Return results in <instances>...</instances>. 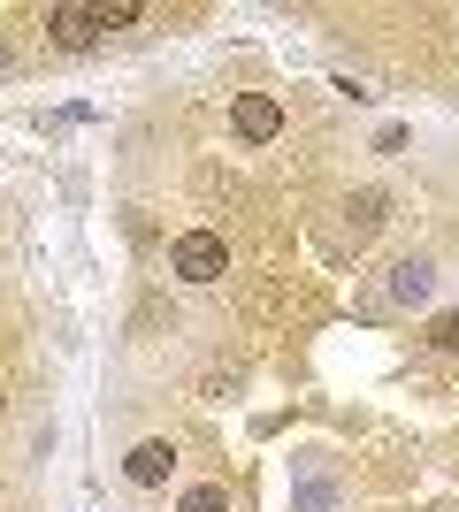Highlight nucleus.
I'll return each mask as SVG.
<instances>
[{
	"mask_svg": "<svg viewBox=\"0 0 459 512\" xmlns=\"http://www.w3.org/2000/svg\"><path fill=\"white\" fill-rule=\"evenodd\" d=\"M429 291H437V276H429V260H398V268H391V299H398V306H421Z\"/></svg>",
	"mask_w": 459,
	"mask_h": 512,
	"instance_id": "nucleus-5",
	"label": "nucleus"
},
{
	"mask_svg": "<svg viewBox=\"0 0 459 512\" xmlns=\"http://www.w3.org/2000/svg\"><path fill=\"white\" fill-rule=\"evenodd\" d=\"M46 31H54V46H92L100 39V8H46Z\"/></svg>",
	"mask_w": 459,
	"mask_h": 512,
	"instance_id": "nucleus-4",
	"label": "nucleus"
},
{
	"mask_svg": "<svg viewBox=\"0 0 459 512\" xmlns=\"http://www.w3.org/2000/svg\"><path fill=\"white\" fill-rule=\"evenodd\" d=\"M337 505V490H329V482H306V497H299V512H329Z\"/></svg>",
	"mask_w": 459,
	"mask_h": 512,
	"instance_id": "nucleus-10",
	"label": "nucleus"
},
{
	"mask_svg": "<svg viewBox=\"0 0 459 512\" xmlns=\"http://www.w3.org/2000/svg\"><path fill=\"white\" fill-rule=\"evenodd\" d=\"M176 512H230V490H222V482H199V490H184Z\"/></svg>",
	"mask_w": 459,
	"mask_h": 512,
	"instance_id": "nucleus-6",
	"label": "nucleus"
},
{
	"mask_svg": "<svg viewBox=\"0 0 459 512\" xmlns=\"http://www.w3.org/2000/svg\"><path fill=\"white\" fill-rule=\"evenodd\" d=\"M230 130H238L245 146L284 138V100H268V92H238V100H230Z\"/></svg>",
	"mask_w": 459,
	"mask_h": 512,
	"instance_id": "nucleus-2",
	"label": "nucleus"
},
{
	"mask_svg": "<svg viewBox=\"0 0 459 512\" xmlns=\"http://www.w3.org/2000/svg\"><path fill=\"white\" fill-rule=\"evenodd\" d=\"M352 214H360V230H375V222H383V192H360V199H352Z\"/></svg>",
	"mask_w": 459,
	"mask_h": 512,
	"instance_id": "nucleus-9",
	"label": "nucleus"
},
{
	"mask_svg": "<svg viewBox=\"0 0 459 512\" xmlns=\"http://www.w3.org/2000/svg\"><path fill=\"white\" fill-rule=\"evenodd\" d=\"M169 276H176V283H192V291L222 283V276H230V237H215V230H184V237L169 245Z\"/></svg>",
	"mask_w": 459,
	"mask_h": 512,
	"instance_id": "nucleus-1",
	"label": "nucleus"
},
{
	"mask_svg": "<svg viewBox=\"0 0 459 512\" xmlns=\"http://www.w3.org/2000/svg\"><path fill=\"white\" fill-rule=\"evenodd\" d=\"M429 344H437V352H459V314H437V321H429Z\"/></svg>",
	"mask_w": 459,
	"mask_h": 512,
	"instance_id": "nucleus-8",
	"label": "nucleus"
},
{
	"mask_svg": "<svg viewBox=\"0 0 459 512\" xmlns=\"http://www.w3.org/2000/svg\"><path fill=\"white\" fill-rule=\"evenodd\" d=\"M138 16H146V8H138V0H108V8H100V31H131Z\"/></svg>",
	"mask_w": 459,
	"mask_h": 512,
	"instance_id": "nucleus-7",
	"label": "nucleus"
},
{
	"mask_svg": "<svg viewBox=\"0 0 459 512\" xmlns=\"http://www.w3.org/2000/svg\"><path fill=\"white\" fill-rule=\"evenodd\" d=\"M0 69H8V46H0Z\"/></svg>",
	"mask_w": 459,
	"mask_h": 512,
	"instance_id": "nucleus-11",
	"label": "nucleus"
},
{
	"mask_svg": "<svg viewBox=\"0 0 459 512\" xmlns=\"http://www.w3.org/2000/svg\"><path fill=\"white\" fill-rule=\"evenodd\" d=\"M169 474H176V444H169V436L131 444V459H123V482H131V490H161Z\"/></svg>",
	"mask_w": 459,
	"mask_h": 512,
	"instance_id": "nucleus-3",
	"label": "nucleus"
}]
</instances>
